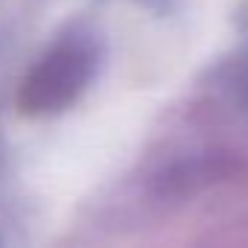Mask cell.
<instances>
[{"label": "cell", "mask_w": 248, "mask_h": 248, "mask_svg": "<svg viewBox=\"0 0 248 248\" xmlns=\"http://www.w3.org/2000/svg\"><path fill=\"white\" fill-rule=\"evenodd\" d=\"M91 79V56L79 44H62L44 56L24 79L18 105L24 114H53L67 108Z\"/></svg>", "instance_id": "cell-1"}]
</instances>
